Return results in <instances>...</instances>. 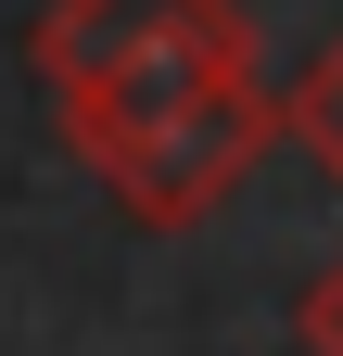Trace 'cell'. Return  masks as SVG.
Returning <instances> with one entry per match:
<instances>
[{"label": "cell", "instance_id": "obj_4", "mask_svg": "<svg viewBox=\"0 0 343 356\" xmlns=\"http://www.w3.org/2000/svg\"><path fill=\"white\" fill-rule=\"evenodd\" d=\"M292 343H306V356H343V254L306 267V293H292Z\"/></svg>", "mask_w": 343, "mask_h": 356}, {"label": "cell", "instance_id": "obj_2", "mask_svg": "<svg viewBox=\"0 0 343 356\" xmlns=\"http://www.w3.org/2000/svg\"><path fill=\"white\" fill-rule=\"evenodd\" d=\"M280 140V102L254 76H229V89H203V102H178V115H153V127H127V140H90L76 165L115 191V216L127 229H191L203 204L229 191V178Z\"/></svg>", "mask_w": 343, "mask_h": 356}, {"label": "cell", "instance_id": "obj_1", "mask_svg": "<svg viewBox=\"0 0 343 356\" xmlns=\"http://www.w3.org/2000/svg\"><path fill=\"white\" fill-rule=\"evenodd\" d=\"M38 76L64 89V140H127V127L203 102V89L254 76L229 0H64L38 26Z\"/></svg>", "mask_w": 343, "mask_h": 356}, {"label": "cell", "instance_id": "obj_3", "mask_svg": "<svg viewBox=\"0 0 343 356\" xmlns=\"http://www.w3.org/2000/svg\"><path fill=\"white\" fill-rule=\"evenodd\" d=\"M280 140H292V153H306L318 178H343V51H318L306 76H292V89H280Z\"/></svg>", "mask_w": 343, "mask_h": 356}]
</instances>
